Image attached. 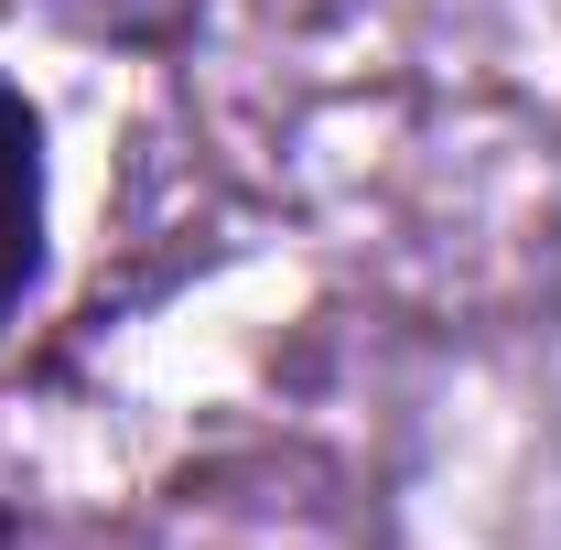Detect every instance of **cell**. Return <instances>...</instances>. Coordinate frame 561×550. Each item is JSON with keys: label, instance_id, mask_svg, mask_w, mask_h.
<instances>
[{"label": "cell", "instance_id": "6da1fadb", "mask_svg": "<svg viewBox=\"0 0 561 550\" xmlns=\"http://www.w3.org/2000/svg\"><path fill=\"white\" fill-rule=\"evenodd\" d=\"M44 271H55V151L33 87L0 66V345L44 302Z\"/></svg>", "mask_w": 561, "mask_h": 550}, {"label": "cell", "instance_id": "7a4b0ae2", "mask_svg": "<svg viewBox=\"0 0 561 550\" xmlns=\"http://www.w3.org/2000/svg\"><path fill=\"white\" fill-rule=\"evenodd\" d=\"M0 550H33V518H22L11 496H0Z\"/></svg>", "mask_w": 561, "mask_h": 550}]
</instances>
